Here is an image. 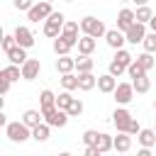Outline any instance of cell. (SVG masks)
Returning <instances> with one entry per match:
<instances>
[{"instance_id":"1","label":"cell","mask_w":156,"mask_h":156,"mask_svg":"<svg viewBox=\"0 0 156 156\" xmlns=\"http://www.w3.org/2000/svg\"><path fill=\"white\" fill-rule=\"evenodd\" d=\"M80 29H83V37H93V39H100V37L107 34L102 20H98V17H83L80 20Z\"/></svg>"},{"instance_id":"2","label":"cell","mask_w":156,"mask_h":156,"mask_svg":"<svg viewBox=\"0 0 156 156\" xmlns=\"http://www.w3.org/2000/svg\"><path fill=\"white\" fill-rule=\"evenodd\" d=\"M5 134H7V139L15 141V144H22V141L32 139V129H29L24 122H10V124L5 127Z\"/></svg>"},{"instance_id":"3","label":"cell","mask_w":156,"mask_h":156,"mask_svg":"<svg viewBox=\"0 0 156 156\" xmlns=\"http://www.w3.org/2000/svg\"><path fill=\"white\" fill-rule=\"evenodd\" d=\"M63 24H66V17H63L61 12H54V15L44 22V34L56 41V39L61 37V32H63Z\"/></svg>"},{"instance_id":"4","label":"cell","mask_w":156,"mask_h":156,"mask_svg":"<svg viewBox=\"0 0 156 156\" xmlns=\"http://www.w3.org/2000/svg\"><path fill=\"white\" fill-rule=\"evenodd\" d=\"M41 115H44V124H49V127H66V122H68V112H63L58 107H46V110H41Z\"/></svg>"},{"instance_id":"5","label":"cell","mask_w":156,"mask_h":156,"mask_svg":"<svg viewBox=\"0 0 156 156\" xmlns=\"http://www.w3.org/2000/svg\"><path fill=\"white\" fill-rule=\"evenodd\" d=\"M132 112L129 110H124V107H117L115 112H112V124L117 127V134H127V129H129V124H132Z\"/></svg>"},{"instance_id":"6","label":"cell","mask_w":156,"mask_h":156,"mask_svg":"<svg viewBox=\"0 0 156 156\" xmlns=\"http://www.w3.org/2000/svg\"><path fill=\"white\" fill-rule=\"evenodd\" d=\"M51 15H54L51 2H37V5L27 12V20H29V22H39V20H44V22H46Z\"/></svg>"},{"instance_id":"7","label":"cell","mask_w":156,"mask_h":156,"mask_svg":"<svg viewBox=\"0 0 156 156\" xmlns=\"http://www.w3.org/2000/svg\"><path fill=\"white\" fill-rule=\"evenodd\" d=\"M136 24V17H134V10H129V7H124V10H119V15H117V29L122 32V34H127L132 27Z\"/></svg>"},{"instance_id":"8","label":"cell","mask_w":156,"mask_h":156,"mask_svg":"<svg viewBox=\"0 0 156 156\" xmlns=\"http://www.w3.org/2000/svg\"><path fill=\"white\" fill-rule=\"evenodd\" d=\"M115 100H117V105L132 102V100H134V85H132V83H119L117 90H115Z\"/></svg>"},{"instance_id":"9","label":"cell","mask_w":156,"mask_h":156,"mask_svg":"<svg viewBox=\"0 0 156 156\" xmlns=\"http://www.w3.org/2000/svg\"><path fill=\"white\" fill-rule=\"evenodd\" d=\"M124 37H127L129 44H144V39H146V24H139V22H136Z\"/></svg>"},{"instance_id":"10","label":"cell","mask_w":156,"mask_h":156,"mask_svg":"<svg viewBox=\"0 0 156 156\" xmlns=\"http://www.w3.org/2000/svg\"><path fill=\"white\" fill-rule=\"evenodd\" d=\"M15 39H17V46H22V49L34 46V34H32L27 27H17V29H15Z\"/></svg>"},{"instance_id":"11","label":"cell","mask_w":156,"mask_h":156,"mask_svg":"<svg viewBox=\"0 0 156 156\" xmlns=\"http://www.w3.org/2000/svg\"><path fill=\"white\" fill-rule=\"evenodd\" d=\"M39 73H41V63H39V58H29V61L22 66V78H24V80H34Z\"/></svg>"},{"instance_id":"12","label":"cell","mask_w":156,"mask_h":156,"mask_svg":"<svg viewBox=\"0 0 156 156\" xmlns=\"http://www.w3.org/2000/svg\"><path fill=\"white\" fill-rule=\"evenodd\" d=\"M105 41H107V46H112V49L122 51V44L127 41V37H124L119 29H107V34H105Z\"/></svg>"},{"instance_id":"13","label":"cell","mask_w":156,"mask_h":156,"mask_svg":"<svg viewBox=\"0 0 156 156\" xmlns=\"http://www.w3.org/2000/svg\"><path fill=\"white\" fill-rule=\"evenodd\" d=\"M117 78H112L110 73H105V76H98V90L100 93H115L117 90Z\"/></svg>"},{"instance_id":"14","label":"cell","mask_w":156,"mask_h":156,"mask_svg":"<svg viewBox=\"0 0 156 156\" xmlns=\"http://www.w3.org/2000/svg\"><path fill=\"white\" fill-rule=\"evenodd\" d=\"M44 119V115H41V110H27L24 115H22V122L29 127V129H37L39 124H44L41 122Z\"/></svg>"},{"instance_id":"15","label":"cell","mask_w":156,"mask_h":156,"mask_svg":"<svg viewBox=\"0 0 156 156\" xmlns=\"http://www.w3.org/2000/svg\"><path fill=\"white\" fill-rule=\"evenodd\" d=\"M95 46H98V41H95L93 37H80V41H78V54H80V56H90V54L95 51Z\"/></svg>"},{"instance_id":"16","label":"cell","mask_w":156,"mask_h":156,"mask_svg":"<svg viewBox=\"0 0 156 156\" xmlns=\"http://www.w3.org/2000/svg\"><path fill=\"white\" fill-rule=\"evenodd\" d=\"M7 58H10V63H12V66H20V68L29 61V56H27V51H24L22 46H17L15 51H10V54H7Z\"/></svg>"},{"instance_id":"17","label":"cell","mask_w":156,"mask_h":156,"mask_svg":"<svg viewBox=\"0 0 156 156\" xmlns=\"http://www.w3.org/2000/svg\"><path fill=\"white\" fill-rule=\"evenodd\" d=\"M73 68H76V58H71V56H61V58H56V71H58L61 76H68Z\"/></svg>"},{"instance_id":"18","label":"cell","mask_w":156,"mask_h":156,"mask_svg":"<svg viewBox=\"0 0 156 156\" xmlns=\"http://www.w3.org/2000/svg\"><path fill=\"white\" fill-rule=\"evenodd\" d=\"M98 85V78L93 73H78V90H93Z\"/></svg>"},{"instance_id":"19","label":"cell","mask_w":156,"mask_h":156,"mask_svg":"<svg viewBox=\"0 0 156 156\" xmlns=\"http://www.w3.org/2000/svg\"><path fill=\"white\" fill-rule=\"evenodd\" d=\"M136 139H139L141 149H151V146L156 144V132H154V129H141V134H139Z\"/></svg>"},{"instance_id":"20","label":"cell","mask_w":156,"mask_h":156,"mask_svg":"<svg viewBox=\"0 0 156 156\" xmlns=\"http://www.w3.org/2000/svg\"><path fill=\"white\" fill-rule=\"evenodd\" d=\"M93 66H95V61L90 56H78L76 58V71L78 73H93Z\"/></svg>"},{"instance_id":"21","label":"cell","mask_w":156,"mask_h":156,"mask_svg":"<svg viewBox=\"0 0 156 156\" xmlns=\"http://www.w3.org/2000/svg\"><path fill=\"white\" fill-rule=\"evenodd\" d=\"M95 149H98L100 154H105V151H110V149H115V136H110V134H102V132H100V139H98V144H95Z\"/></svg>"},{"instance_id":"22","label":"cell","mask_w":156,"mask_h":156,"mask_svg":"<svg viewBox=\"0 0 156 156\" xmlns=\"http://www.w3.org/2000/svg\"><path fill=\"white\" fill-rule=\"evenodd\" d=\"M129 146H132V136H129V134H117V136H115V151L127 154Z\"/></svg>"},{"instance_id":"23","label":"cell","mask_w":156,"mask_h":156,"mask_svg":"<svg viewBox=\"0 0 156 156\" xmlns=\"http://www.w3.org/2000/svg\"><path fill=\"white\" fill-rule=\"evenodd\" d=\"M134 17H136V22H139V24H146V22H151V20H154V12H151V7H149V5H141V7H136Z\"/></svg>"},{"instance_id":"24","label":"cell","mask_w":156,"mask_h":156,"mask_svg":"<svg viewBox=\"0 0 156 156\" xmlns=\"http://www.w3.org/2000/svg\"><path fill=\"white\" fill-rule=\"evenodd\" d=\"M0 76H2L5 80H10V83H12V80H20V78H22V68L10 63V66H5V68H2V73H0Z\"/></svg>"},{"instance_id":"25","label":"cell","mask_w":156,"mask_h":156,"mask_svg":"<svg viewBox=\"0 0 156 156\" xmlns=\"http://www.w3.org/2000/svg\"><path fill=\"white\" fill-rule=\"evenodd\" d=\"M73 100H76V98H73L71 93H66V90H63V93H58V95H56V107H58V110H63V112H68V107L73 105Z\"/></svg>"},{"instance_id":"26","label":"cell","mask_w":156,"mask_h":156,"mask_svg":"<svg viewBox=\"0 0 156 156\" xmlns=\"http://www.w3.org/2000/svg\"><path fill=\"white\" fill-rule=\"evenodd\" d=\"M115 61H117L119 66H124V68H129V66L134 63V56H132V54H129L127 49H122V51H117V54H115Z\"/></svg>"},{"instance_id":"27","label":"cell","mask_w":156,"mask_h":156,"mask_svg":"<svg viewBox=\"0 0 156 156\" xmlns=\"http://www.w3.org/2000/svg\"><path fill=\"white\" fill-rule=\"evenodd\" d=\"M61 85H63V90H66V93H71V90H78V76H73V73H68V76H61Z\"/></svg>"},{"instance_id":"28","label":"cell","mask_w":156,"mask_h":156,"mask_svg":"<svg viewBox=\"0 0 156 156\" xmlns=\"http://www.w3.org/2000/svg\"><path fill=\"white\" fill-rule=\"evenodd\" d=\"M39 102H41V110H46V107H56V95H54L51 90H41Z\"/></svg>"},{"instance_id":"29","label":"cell","mask_w":156,"mask_h":156,"mask_svg":"<svg viewBox=\"0 0 156 156\" xmlns=\"http://www.w3.org/2000/svg\"><path fill=\"white\" fill-rule=\"evenodd\" d=\"M71 49H73V46H71L63 37H58V39L54 41V51H56L58 56H68V51H71Z\"/></svg>"},{"instance_id":"30","label":"cell","mask_w":156,"mask_h":156,"mask_svg":"<svg viewBox=\"0 0 156 156\" xmlns=\"http://www.w3.org/2000/svg\"><path fill=\"white\" fill-rule=\"evenodd\" d=\"M134 61H136V63H139L144 71H151V68H154V63H156V58H154L151 54H139Z\"/></svg>"},{"instance_id":"31","label":"cell","mask_w":156,"mask_h":156,"mask_svg":"<svg viewBox=\"0 0 156 156\" xmlns=\"http://www.w3.org/2000/svg\"><path fill=\"white\" fill-rule=\"evenodd\" d=\"M49 129H51L49 124H39L37 129H32V139L34 141H46L49 139Z\"/></svg>"},{"instance_id":"32","label":"cell","mask_w":156,"mask_h":156,"mask_svg":"<svg viewBox=\"0 0 156 156\" xmlns=\"http://www.w3.org/2000/svg\"><path fill=\"white\" fill-rule=\"evenodd\" d=\"M0 46H2V51H5V54L15 51V49H17V39H15V34H5V37H2V41H0Z\"/></svg>"},{"instance_id":"33","label":"cell","mask_w":156,"mask_h":156,"mask_svg":"<svg viewBox=\"0 0 156 156\" xmlns=\"http://www.w3.org/2000/svg\"><path fill=\"white\" fill-rule=\"evenodd\" d=\"M127 73H129V78H132V80H136V78H146V71H144V68H141L136 61H134V63L127 68Z\"/></svg>"},{"instance_id":"34","label":"cell","mask_w":156,"mask_h":156,"mask_svg":"<svg viewBox=\"0 0 156 156\" xmlns=\"http://www.w3.org/2000/svg\"><path fill=\"white\" fill-rule=\"evenodd\" d=\"M132 85H134V93H149V88H151L149 78H136V80H132Z\"/></svg>"},{"instance_id":"35","label":"cell","mask_w":156,"mask_h":156,"mask_svg":"<svg viewBox=\"0 0 156 156\" xmlns=\"http://www.w3.org/2000/svg\"><path fill=\"white\" fill-rule=\"evenodd\" d=\"M98 139H100V132H95V129L83 132V141H85V146H95V144H98Z\"/></svg>"},{"instance_id":"36","label":"cell","mask_w":156,"mask_h":156,"mask_svg":"<svg viewBox=\"0 0 156 156\" xmlns=\"http://www.w3.org/2000/svg\"><path fill=\"white\" fill-rule=\"evenodd\" d=\"M156 51V34L151 32V34H146V39H144V54H154Z\"/></svg>"},{"instance_id":"37","label":"cell","mask_w":156,"mask_h":156,"mask_svg":"<svg viewBox=\"0 0 156 156\" xmlns=\"http://www.w3.org/2000/svg\"><path fill=\"white\" fill-rule=\"evenodd\" d=\"M61 34H68V37H78V22H66Z\"/></svg>"},{"instance_id":"38","label":"cell","mask_w":156,"mask_h":156,"mask_svg":"<svg viewBox=\"0 0 156 156\" xmlns=\"http://www.w3.org/2000/svg\"><path fill=\"white\" fill-rule=\"evenodd\" d=\"M124 71H127V68H124V66H119V63H117V61H112V63H110V71H107V73H110V76H112V78H119V76H122V73H124Z\"/></svg>"},{"instance_id":"39","label":"cell","mask_w":156,"mask_h":156,"mask_svg":"<svg viewBox=\"0 0 156 156\" xmlns=\"http://www.w3.org/2000/svg\"><path fill=\"white\" fill-rule=\"evenodd\" d=\"M80 112H83V102H80V100L76 98V100H73V105L68 107V117H78Z\"/></svg>"},{"instance_id":"40","label":"cell","mask_w":156,"mask_h":156,"mask_svg":"<svg viewBox=\"0 0 156 156\" xmlns=\"http://www.w3.org/2000/svg\"><path fill=\"white\" fill-rule=\"evenodd\" d=\"M15 7H17V10H27V12H29L34 5H32L29 0H15Z\"/></svg>"},{"instance_id":"41","label":"cell","mask_w":156,"mask_h":156,"mask_svg":"<svg viewBox=\"0 0 156 156\" xmlns=\"http://www.w3.org/2000/svg\"><path fill=\"white\" fill-rule=\"evenodd\" d=\"M127 134H129V136H132V134H136V136L141 134V127H139V122H136V119H132V124H129V129H127Z\"/></svg>"},{"instance_id":"42","label":"cell","mask_w":156,"mask_h":156,"mask_svg":"<svg viewBox=\"0 0 156 156\" xmlns=\"http://www.w3.org/2000/svg\"><path fill=\"white\" fill-rule=\"evenodd\" d=\"M7 90H10V80H5V78L0 76V93H2V95H7Z\"/></svg>"},{"instance_id":"43","label":"cell","mask_w":156,"mask_h":156,"mask_svg":"<svg viewBox=\"0 0 156 156\" xmlns=\"http://www.w3.org/2000/svg\"><path fill=\"white\" fill-rule=\"evenodd\" d=\"M83 156H102V154H100L95 146H85V154H83Z\"/></svg>"},{"instance_id":"44","label":"cell","mask_w":156,"mask_h":156,"mask_svg":"<svg viewBox=\"0 0 156 156\" xmlns=\"http://www.w3.org/2000/svg\"><path fill=\"white\" fill-rule=\"evenodd\" d=\"M136 156H154V154H151V149H139Z\"/></svg>"},{"instance_id":"45","label":"cell","mask_w":156,"mask_h":156,"mask_svg":"<svg viewBox=\"0 0 156 156\" xmlns=\"http://www.w3.org/2000/svg\"><path fill=\"white\" fill-rule=\"evenodd\" d=\"M149 27H151V32H154V34H156V15H154V20H151V22H149Z\"/></svg>"},{"instance_id":"46","label":"cell","mask_w":156,"mask_h":156,"mask_svg":"<svg viewBox=\"0 0 156 156\" xmlns=\"http://www.w3.org/2000/svg\"><path fill=\"white\" fill-rule=\"evenodd\" d=\"M58 156H73V154H68V151H63V154H58Z\"/></svg>"},{"instance_id":"47","label":"cell","mask_w":156,"mask_h":156,"mask_svg":"<svg viewBox=\"0 0 156 156\" xmlns=\"http://www.w3.org/2000/svg\"><path fill=\"white\" fill-rule=\"evenodd\" d=\"M154 107H156V100H154Z\"/></svg>"},{"instance_id":"48","label":"cell","mask_w":156,"mask_h":156,"mask_svg":"<svg viewBox=\"0 0 156 156\" xmlns=\"http://www.w3.org/2000/svg\"><path fill=\"white\" fill-rule=\"evenodd\" d=\"M154 132H156V129H154Z\"/></svg>"}]
</instances>
